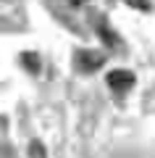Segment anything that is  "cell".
I'll list each match as a JSON object with an SVG mask.
<instances>
[{
	"mask_svg": "<svg viewBox=\"0 0 155 158\" xmlns=\"http://www.w3.org/2000/svg\"><path fill=\"white\" fill-rule=\"evenodd\" d=\"M108 85H111L116 92H126L129 87H134V74L132 71H124V69L111 71V74H108Z\"/></svg>",
	"mask_w": 155,
	"mask_h": 158,
	"instance_id": "6da1fadb",
	"label": "cell"
},
{
	"mask_svg": "<svg viewBox=\"0 0 155 158\" xmlns=\"http://www.w3.org/2000/svg\"><path fill=\"white\" fill-rule=\"evenodd\" d=\"M29 158H45V148L39 145V142H32V153H29Z\"/></svg>",
	"mask_w": 155,
	"mask_h": 158,
	"instance_id": "3957f363",
	"label": "cell"
},
{
	"mask_svg": "<svg viewBox=\"0 0 155 158\" xmlns=\"http://www.w3.org/2000/svg\"><path fill=\"white\" fill-rule=\"evenodd\" d=\"M129 6H134V8H150L147 6V0H126Z\"/></svg>",
	"mask_w": 155,
	"mask_h": 158,
	"instance_id": "277c9868",
	"label": "cell"
},
{
	"mask_svg": "<svg viewBox=\"0 0 155 158\" xmlns=\"http://www.w3.org/2000/svg\"><path fill=\"white\" fill-rule=\"evenodd\" d=\"M76 63L84 69V71H92V69H97L100 63H103V56H95V53H84L82 50L76 56Z\"/></svg>",
	"mask_w": 155,
	"mask_h": 158,
	"instance_id": "7a4b0ae2",
	"label": "cell"
}]
</instances>
